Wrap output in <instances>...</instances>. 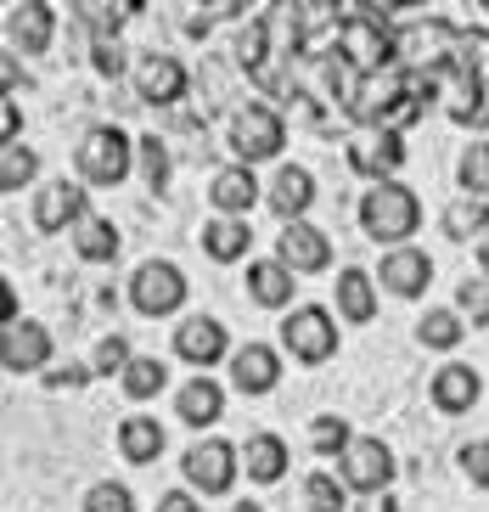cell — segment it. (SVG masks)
Returning <instances> with one entry per match:
<instances>
[{
	"label": "cell",
	"instance_id": "1",
	"mask_svg": "<svg viewBox=\"0 0 489 512\" xmlns=\"http://www.w3.org/2000/svg\"><path fill=\"white\" fill-rule=\"evenodd\" d=\"M338 46H343V62H349V74H355V79L400 68V34L388 29L383 17H371V6H366V12L343 17Z\"/></svg>",
	"mask_w": 489,
	"mask_h": 512
},
{
	"label": "cell",
	"instance_id": "2",
	"mask_svg": "<svg viewBox=\"0 0 489 512\" xmlns=\"http://www.w3.org/2000/svg\"><path fill=\"white\" fill-rule=\"evenodd\" d=\"M360 226H366V237L388 242V248H405V237L422 226V203H416L411 186L383 181L360 197Z\"/></svg>",
	"mask_w": 489,
	"mask_h": 512
},
{
	"label": "cell",
	"instance_id": "3",
	"mask_svg": "<svg viewBox=\"0 0 489 512\" xmlns=\"http://www.w3.org/2000/svg\"><path fill=\"white\" fill-rule=\"evenodd\" d=\"M74 158H79V175H85L90 186H119L124 175H130L135 147H130V136H124V130L96 124V130H85V141L74 147Z\"/></svg>",
	"mask_w": 489,
	"mask_h": 512
},
{
	"label": "cell",
	"instance_id": "4",
	"mask_svg": "<svg viewBox=\"0 0 489 512\" xmlns=\"http://www.w3.org/2000/svg\"><path fill=\"white\" fill-rule=\"evenodd\" d=\"M282 344H287V355H293V361L321 366V361H332V355H338V321L326 316L321 304H298L293 316L282 321Z\"/></svg>",
	"mask_w": 489,
	"mask_h": 512
},
{
	"label": "cell",
	"instance_id": "5",
	"mask_svg": "<svg viewBox=\"0 0 489 512\" xmlns=\"http://www.w3.org/2000/svg\"><path fill=\"white\" fill-rule=\"evenodd\" d=\"M231 147H237V158L242 164H265V158H276V152L287 147V124H282V113L276 107H265V102H248L237 113V124H231Z\"/></svg>",
	"mask_w": 489,
	"mask_h": 512
},
{
	"label": "cell",
	"instance_id": "6",
	"mask_svg": "<svg viewBox=\"0 0 489 512\" xmlns=\"http://www.w3.org/2000/svg\"><path fill=\"white\" fill-rule=\"evenodd\" d=\"M237 445H225V439H203V445H192V451L180 456V473H186V484L192 490H203V496H225L231 484H237L242 462H237Z\"/></svg>",
	"mask_w": 489,
	"mask_h": 512
},
{
	"label": "cell",
	"instance_id": "7",
	"mask_svg": "<svg viewBox=\"0 0 489 512\" xmlns=\"http://www.w3.org/2000/svg\"><path fill=\"white\" fill-rule=\"evenodd\" d=\"M338 479L355 490V496H388V484H394V451H388L383 439H355L338 462Z\"/></svg>",
	"mask_w": 489,
	"mask_h": 512
},
{
	"label": "cell",
	"instance_id": "8",
	"mask_svg": "<svg viewBox=\"0 0 489 512\" xmlns=\"http://www.w3.org/2000/svg\"><path fill=\"white\" fill-rule=\"evenodd\" d=\"M130 299H135L141 316H175L180 304H186V276H180V265H169V259H147V265L130 276Z\"/></svg>",
	"mask_w": 489,
	"mask_h": 512
},
{
	"label": "cell",
	"instance_id": "9",
	"mask_svg": "<svg viewBox=\"0 0 489 512\" xmlns=\"http://www.w3.org/2000/svg\"><path fill=\"white\" fill-rule=\"evenodd\" d=\"M276 259H282L293 276H310V271H326V265H332V242H326L321 226L298 220V226H282V237H276Z\"/></svg>",
	"mask_w": 489,
	"mask_h": 512
},
{
	"label": "cell",
	"instance_id": "10",
	"mask_svg": "<svg viewBox=\"0 0 489 512\" xmlns=\"http://www.w3.org/2000/svg\"><path fill=\"white\" fill-rule=\"evenodd\" d=\"M51 361V332L40 321H6L0 332V366L6 372H40Z\"/></svg>",
	"mask_w": 489,
	"mask_h": 512
},
{
	"label": "cell",
	"instance_id": "11",
	"mask_svg": "<svg viewBox=\"0 0 489 512\" xmlns=\"http://www.w3.org/2000/svg\"><path fill=\"white\" fill-rule=\"evenodd\" d=\"M175 355L192 366H214L225 355H237V349H231V338H225V327L214 316H186L175 327Z\"/></svg>",
	"mask_w": 489,
	"mask_h": 512
},
{
	"label": "cell",
	"instance_id": "12",
	"mask_svg": "<svg viewBox=\"0 0 489 512\" xmlns=\"http://www.w3.org/2000/svg\"><path fill=\"white\" fill-rule=\"evenodd\" d=\"M79 220H90V209H85V192H79L74 181H51L34 197V226L40 231H68V226H79Z\"/></svg>",
	"mask_w": 489,
	"mask_h": 512
},
{
	"label": "cell",
	"instance_id": "13",
	"mask_svg": "<svg viewBox=\"0 0 489 512\" xmlns=\"http://www.w3.org/2000/svg\"><path fill=\"white\" fill-rule=\"evenodd\" d=\"M377 282H383L388 293H400V299H416V293L433 282V259L422 254V248H411V242H405V248H388Z\"/></svg>",
	"mask_w": 489,
	"mask_h": 512
},
{
	"label": "cell",
	"instance_id": "14",
	"mask_svg": "<svg viewBox=\"0 0 489 512\" xmlns=\"http://www.w3.org/2000/svg\"><path fill=\"white\" fill-rule=\"evenodd\" d=\"M231 383H237L242 394H270L282 383V355L270 344H242L237 355H231Z\"/></svg>",
	"mask_w": 489,
	"mask_h": 512
},
{
	"label": "cell",
	"instance_id": "15",
	"mask_svg": "<svg viewBox=\"0 0 489 512\" xmlns=\"http://www.w3.org/2000/svg\"><path fill=\"white\" fill-rule=\"evenodd\" d=\"M349 164H355L360 175H371V186H383V181H394V169L405 164V141L394 136V130H377V136L349 147Z\"/></svg>",
	"mask_w": 489,
	"mask_h": 512
},
{
	"label": "cell",
	"instance_id": "16",
	"mask_svg": "<svg viewBox=\"0 0 489 512\" xmlns=\"http://www.w3.org/2000/svg\"><path fill=\"white\" fill-rule=\"evenodd\" d=\"M135 91H141V102H180V91H186V68H180V57H163V51H152V57H141V68H135Z\"/></svg>",
	"mask_w": 489,
	"mask_h": 512
},
{
	"label": "cell",
	"instance_id": "17",
	"mask_svg": "<svg viewBox=\"0 0 489 512\" xmlns=\"http://www.w3.org/2000/svg\"><path fill=\"white\" fill-rule=\"evenodd\" d=\"M445 113H450L456 124H473V130H489V79H484V74H450Z\"/></svg>",
	"mask_w": 489,
	"mask_h": 512
},
{
	"label": "cell",
	"instance_id": "18",
	"mask_svg": "<svg viewBox=\"0 0 489 512\" xmlns=\"http://www.w3.org/2000/svg\"><path fill=\"white\" fill-rule=\"evenodd\" d=\"M310 203H315V175H310V169H304V164H282V169H276V186H270V209L282 214L287 226H298Z\"/></svg>",
	"mask_w": 489,
	"mask_h": 512
},
{
	"label": "cell",
	"instance_id": "19",
	"mask_svg": "<svg viewBox=\"0 0 489 512\" xmlns=\"http://www.w3.org/2000/svg\"><path fill=\"white\" fill-rule=\"evenodd\" d=\"M208 197H214V209H220L225 220H248V209L259 203V181H253L248 164H231V169H220V175H214Z\"/></svg>",
	"mask_w": 489,
	"mask_h": 512
},
{
	"label": "cell",
	"instance_id": "20",
	"mask_svg": "<svg viewBox=\"0 0 489 512\" xmlns=\"http://www.w3.org/2000/svg\"><path fill=\"white\" fill-rule=\"evenodd\" d=\"M175 417L186 422V428H214V422L225 417V389L214 377H192L175 400Z\"/></svg>",
	"mask_w": 489,
	"mask_h": 512
},
{
	"label": "cell",
	"instance_id": "21",
	"mask_svg": "<svg viewBox=\"0 0 489 512\" xmlns=\"http://www.w3.org/2000/svg\"><path fill=\"white\" fill-rule=\"evenodd\" d=\"M478 394H484V383H478L473 366L450 361V366H439V372H433V406H439V411H473Z\"/></svg>",
	"mask_w": 489,
	"mask_h": 512
},
{
	"label": "cell",
	"instance_id": "22",
	"mask_svg": "<svg viewBox=\"0 0 489 512\" xmlns=\"http://www.w3.org/2000/svg\"><path fill=\"white\" fill-rule=\"evenodd\" d=\"M293 271H287L282 259H253L248 265V293L253 304H265V310H282V304H293Z\"/></svg>",
	"mask_w": 489,
	"mask_h": 512
},
{
	"label": "cell",
	"instance_id": "23",
	"mask_svg": "<svg viewBox=\"0 0 489 512\" xmlns=\"http://www.w3.org/2000/svg\"><path fill=\"white\" fill-rule=\"evenodd\" d=\"M51 23H57V12H51L45 0H29V6H12L6 34H12V46H23V51H45L51 46Z\"/></svg>",
	"mask_w": 489,
	"mask_h": 512
},
{
	"label": "cell",
	"instance_id": "24",
	"mask_svg": "<svg viewBox=\"0 0 489 512\" xmlns=\"http://www.w3.org/2000/svg\"><path fill=\"white\" fill-rule=\"evenodd\" d=\"M119 451H124V462H158L163 456V428H158V417H124L119 422Z\"/></svg>",
	"mask_w": 489,
	"mask_h": 512
},
{
	"label": "cell",
	"instance_id": "25",
	"mask_svg": "<svg viewBox=\"0 0 489 512\" xmlns=\"http://www.w3.org/2000/svg\"><path fill=\"white\" fill-rule=\"evenodd\" d=\"M242 467H248V479L276 484L287 473V445L276 434H253L248 445H242Z\"/></svg>",
	"mask_w": 489,
	"mask_h": 512
},
{
	"label": "cell",
	"instance_id": "26",
	"mask_svg": "<svg viewBox=\"0 0 489 512\" xmlns=\"http://www.w3.org/2000/svg\"><path fill=\"white\" fill-rule=\"evenodd\" d=\"M248 242H253V231H248V220H208L203 226V248H208V259H220V265H237L242 254H248Z\"/></svg>",
	"mask_w": 489,
	"mask_h": 512
},
{
	"label": "cell",
	"instance_id": "27",
	"mask_svg": "<svg viewBox=\"0 0 489 512\" xmlns=\"http://www.w3.org/2000/svg\"><path fill=\"white\" fill-rule=\"evenodd\" d=\"M338 316L355 321V327L377 316V282H371L366 271H343L338 276Z\"/></svg>",
	"mask_w": 489,
	"mask_h": 512
},
{
	"label": "cell",
	"instance_id": "28",
	"mask_svg": "<svg viewBox=\"0 0 489 512\" xmlns=\"http://www.w3.org/2000/svg\"><path fill=\"white\" fill-rule=\"evenodd\" d=\"M74 248H79V259H90V265H107V259L119 254V226L102 220V214H90V220L74 226Z\"/></svg>",
	"mask_w": 489,
	"mask_h": 512
},
{
	"label": "cell",
	"instance_id": "29",
	"mask_svg": "<svg viewBox=\"0 0 489 512\" xmlns=\"http://www.w3.org/2000/svg\"><path fill=\"white\" fill-rule=\"evenodd\" d=\"M445 237L456 242H484L489 237V203H478V197H461V203H450L445 209Z\"/></svg>",
	"mask_w": 489,
	"mask_h": 512
},
{
	"label": "cell",
	"instance_id": "30",
	"mask_svg": "<svg viewBox=\"0 0 489 512\" xmlns=\"http://www.w3.org/2000/svg\"><path fill=\"white\" fill-rule=\"evenodd\" d=\"M34 169H40L34 147H23V141H12V147H0V192H23V186L34 181Z\"/></svg>",
	"mask_w": 489,
	"mask_h": 512
},
{
	"label": "cell",
	"instance_id": "31",
	"mask_svg": "<svg viewBox=\"0 0 489 512\" xmlns=\"http://www.w3.org/2000/svg\"><path fill=\"white\" fill-rule=\"evenodd\" d=\"M304 507L310 512H343L349 507V484L338 473H310L304 479Z\"/></svg>",
	"mask_w": 489,
	"mask_h": 512
},
{
	"label": "cell",
	"instance_id": "32",
	"mask_svg": "<svg viewBox=\"0 0 489 512\" xmlns=\"http://www.w3.org/2000/svg\"><path fill=\"white\" fill-rule=\"evenodd\" d=\"M456 175H461V192L478 197V203H489V141H473V147L461 152Z\"/></svg>",
	"mask_w": 489,
	"mask_h": 512
},
{
	"label": "cell",
	"instance_id": "33",
	"mask_svg": "<svg viewBox=\"0 0 489 512\" xmlns=\"http://www.w3.org/2000/svg\"><path fill=\"white\" fill-rule=\"evenodd\" d=\"M163 383H169V366H163L158 355H135V366L124 372V394H130V400H152Z\"/></svg>",
	"mask_w": 489,
	"mask_h": 512
},
{
	"label": "cell",
	"instance_id": "34",
	"mask_svg": "<svg viewBox=\"0 0 489 512\" xmlns=\"http://www.w3.org/2000/svg\"><path fill=\"white\" fill-rule=\"evenodd\" d=\"M461 332H467V327L456 321V310H428V316L416 321V338H422L428 349H456Z\"/></svg>",
	"mask_w": 489,
	"mask_h": 512
},
{
	"label": "cell",
	"instance_id": "35",
	"mask_svg": "<svg viewBox=\"0 0 489 512\" xmlns=\"http://www.w3.org/2000/svg\"><path fill=\"white\" fill-rule=\"evenodd\" d=\"M484 68H489V29H461L450 74H484Z\"/></svg>",
	"mask_w": 489,
	"mask_h": 512
},
{
	"label": "cell",
	"instance_id": "36",
	"mask_svg": "<svg viewBox=\"0 0 489 512\" xmlns=\"http://www.w3.org/2000/svg\"><path fill=\"white\" fill-rule=\"evenodd\" d=\"M310 445L321 456H338V462H343V451H349L355 439H349V422H343V417H315L310 422Z\"/></svg>",
	"mask_w": 489,
	"mask_h": 512
},
{
	"label": "cell",
	"instance_id": "37",
	"mask_svg": "<svg viewBox=\"0 0 489 512\" xmlns=\"http://www.w3.org/2000/svg\"><path fill=\"white\" fill-rule=\"evenodd\" d=\"M456 304L473 316V327H489V276H467L456 287Z\"/></svg>",
	"mask_w": 489,
	"mask_h": 512
},
{
	"label": "cell",
	"instance_id": "38",
	"mask_svg": "<svg viewBox=\"0 0 489 512\" xmlns=\"http://www.w3.org/2000/svg\"><path fill=\"white\" fill-rule=\"evenodd\" d=\"M135 366V355H130V338L124 332H113V338H102V349H96V372H130Z\"/></svg>",
	"mask_w": 489,
	"mask_h": 512
},
{
	"label": "cell",
	"instance_id": "39",
	"mask_svg": "<svg viewBox=\"0 0 489 512\" xmlns=\"http://www.w3.org/2000/svg\"><path fill=\"white\" fill-rule=\"evenodd\" d=\"M85 512H135V496L124 484H96L85 496Z\"/></svg>",
	"mask_w": 489,
	"mask_h": 512
},
{
	"label": "cell",
	"instance_id": "40",
	"mask_svg": "<svg viewBox=\"0 0 489 512\" xmlns=\"http://www.w3.org/2000/svg\"><path fill=\"white\" fill-rule=\"evenodd\" d=\"M265 34H270V23H265V17H253V23H248V34H242V46H237L242 68H253V74L265 68Z\"/></svg>",
	"mask_w": 489,
	"mask_h": 512
},
{
	"label": "cell",
	"instance_id": "41",
	"mask_svg": "<svg viewBox=\"0 0 489 512\" xmlns=\"http://www.w3.org/2000/svg\"><path fill=\"white\" fill-rule=\"evenodd\" d=\"M141 169H147V186H152V192H163V181H169V152H163L158 136L141 141Z\"/></svg>",
	"mask_w": 489,
	"mask_h": 512
},
{
	"label": "cell",
	"instance_id": "42",
	"mask_svg": "<svg viewBox=\"0 0 489 512\" xmlns=\"http://www.w3.org/2000/svg\"><path fill=\"white\" fill-rule=\"evenodd\" d=\"M461 473L489 490V439H473V445H461Z\"/></svg>",
	"mask_w": 489,
	"mask_h": 512
},
{
	"label": "cell",
	"instance_id": "43",
	"mask_svg": "<svg viewBox=\"0 0 489 512\" xmlns=\"http://www.w3.org/2000/svg\"><path fill=\"white\" fill-rule=\"evenodd\" d=\"M158 512H203V501L186 496V490H169V496L158 501Z\"/></svg>",
	"mask_w": 489,
	"mask_h": 512
},
{
	"label": "cell",
	"instance_id": "44",
	"mask_svg": "<svg viewBox=\"0 0 489 512\" xmlns=\"http://www.w3.org/2000/svg\"><path fill=\"white\" fill-rule=\"evenodd\" d=\"M96 68H102V74H119V68H124V51L107 46V40H96Z\"/></svg>",
	"mask_w": 489,
	"mask_h": 512
},
{
	"label": "cell",
	"instance_id": "45",
	"mask_svg": "<svg viewBox=\"0 0 489 512\" xmlns=\"http://www.w3.org/2000/svg\"><path fill=\"white\" fill-rule=\"evenodd\" d=\"M85 366H62V372H51V377H45V383H51V389H79V383H85Z\"/></svg>",
	"mask_w": 489,
	"mask_h": 512
},
{
	"label": "cell",
	"instance_id": "46",
	"mask_svg": "<svg viewBox=\"0 0 489 512\" xmlns=\"http://www.w3.org/2000/svg\"><path fill=\"white\" fill-rule=\"evenodd\" d=\"M355 512H400V507H394V501H388V496H371V501H360Z\"/></svg>",
	"mask_w": 489,
	"mask_h": 512
},
{
	"label": "cell",
	"instance_id": "47",
	"mask_svg": "<svg viewBox=\"0 0 489 512\" xmlns=\"http://www.w3.org/2000/svg\"><path fill=\"white\" fill-rule=\"evenodd\" d=\"M478 265H484V276H489V237L478 242Z\"/></svg>",
	"mask_w": 489,
	"mask_h": 512
},
{
	"label": "cell",
	"instance_id": "48",
	"mask_svg": "<svg viewBox=\"0 0 489 512\" xmlns=\"http://www.w3.org/2000/svg\"><path fill=\"white\" fill-rule=\"evenodd\" d=\"M231 512H265V507H253V501H242V507H231Z\"/></svg>",
	"mask_w": 489,
	"mask_h": 512
}]
</instances>
